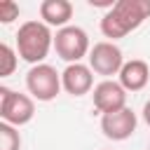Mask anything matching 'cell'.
<instances>
[{
  "label": "cell",
  "instance_id": "cell-1",
  "mask_svg": "<svg viewBox=\"0 0 150 150\" xmlns=\"http://www.w3.org/2000/svg\"><path fill=\"white\" fill-rule=\"evenodd\" d=\"M150 16V0H117L112 9H108L101 19V33L115 42L127 38Z\"/></svg>",
  "mask_w": 150,
  "mask_h": 150
},
{
  "label": "cell",
  "instance_id": "cell-2",
  "mask_svg": "<svg viewBox=\"0 0 150 150\" xmlns=\"http://www.w3.org/2000/svg\"><path fill=\"white\" fill-rule=\"evenodd\" d=\"M54 47V35L52 28L42 21H23L16 30V54L30 63H45L49 49Z\"/></svg>",
  "mask_w": 150,
  "mask_h": 150
},
{
  "label": "cell",
  "instance_id": "cell-3",
  "mask_svg": "<svg viewBox=\"0 0 150 150\" xmlns=\"http://www.w3.org/2000/svg\"><path fill=\"white\" fill-rule=\"evenodd\" d=\"M35 115V98L21 91H14L9 87H0V117L2 122L12 127H23L33 120Z\"/></svg>",
  "mask_w": 150,
  "mask_h": 150
},
{
  "label": "cell",
  "instance_id": "cell-4",
  "mask_svg": "<svg viewBox=\"0 0 150 150\" xmlns=\"http://www.w3.org/2000/svg\"><path fill=\"white\" fill-rule=\"evenodd\" d=\"M54 49H56V56L63 59L68 66L70 63H82V59L89 56V52H91L89 35L80 26H66V28L56 30Z\"/></svg>",
  "mask_w": 150,
  "mask_h": 150
},
{
  "label": "cell",
  "instance_id": "cell-5",
  "mask_svg": "<svg viewBox=\"0 0 150 150\" xmlns=\"http://www.w3.org/2000/svg\"><path fill=\"white\" fill-rule=\"evenodd\" d=\"M26 89L33 98L47 103V101H54L59 96V91L63 89L61 84V73L49 66V63H38V66H30V70L26 73Z\"/></svg>",
  "mask_w": 150,
  "mask_h": 150
},
{
  "label": "cell",
  "instance_id": "cell-6",
  "mask_svg": "<svg viewBox=\"0 0 150 150\" xmlns=\"http://www.w3.org/2000/svg\"><path fill=\"white\" fill-rule=\"evenodd\" d=\"M89 68L96 73V75H103L105 80L110 75H120L122 66H124V56H122V49L110 42V40H103V42H96L89 52Z\"/></svg>",
  "mask_w": 150,
  "mask_h": 150
},
{
  "label": "cell",
  "instance_id": "cell-7",
  "mask_svg": "<svg viewBox=\"0 0 150 150\" xmlns=\"http://www.w3.org/2000/svg\"><path fill=\"white\" fill-rule=\"evenodd\" d=\"M136 127H138V117H136V112L129 105L117 110V112L101 115V131L110 141H127V138H131Z\"/></svg>",
  "mask_w": 150,
  "mask_h": 150
},
{
  "label": "cell",
  "instance_id": "cell-8",
  "mask_svg": "<svg viewBox=\"0 0 150 150\" xmlns=\"http://www.w3.org/2000/svg\"><path fill=\"white\" fill-rule=\"evenodd\" d=\"M94 96V108L101 112V115H108V112H117L122 108H127V89L115 82V80H103L94 87L91 91Z\"/></svg>",
  "mask_w": 150,
  "mask_h": 150
},
{
  "label": "cell",
  "instance_id": "cell-9",
  "mask_svg": "<svg viewBox=\"0 0 150 150\" xmlns=\"http://www.w3.org/2000/svg\"><path fill=\"white\" fill-rule=\"evenodd\" d=\"M61 84L70 96H84L94 91V70L84 63H70L61 73Z\"/></svg>",
  "mask_w": 150,
  "mask_h": 150
},
{
  "label": "cell",
  "instance_id": "cell-10",
  "mask_svg": "<svg viewBox=\"0 0 150 150\" xmlns=\"http://www.w3.org/2000/svg\"><path fill=\"white\" fill-rule=\"evenodd\" d=\"M120 84L127 89V91H141L145 89V84L150 82V66L143 61V59H131V61H124L122 70H120Z\"/></svg>",
  "mask_w": 150,
  "mask_h": 150
},
{
  "label": "cell",
  "instance_id": "cell-11",
  "mask_svg": "<svg viewBox=\"0 0 150 150\" xmlns=\"http://www.w3.org/2000/svg\"><path fill=\"white\" fill-rule=\"evenodd\" d=\"M40 19L49 28L56 26L59 30L70 26L68 21L73 19V2L68 0H42L40 2Z\"/></svg>",
  "mask_w": 150,
  "mask_h": 150
},
{
  "label": "cell",
  "instance_id": "cell-12",
  "mask_svg": "<svg viewBox=\"0 0 150 150\" xmlns=\"http://www.w3.org/2000/svg\"><path fill=\"white\" fill-rule=\"evenodd\" d=\"M0 150H21V134L7 122H0Z\"/></svg>",
  "mask_w": 150,
  "mask_h": 150
},
{
  "label": "cell",
  "instance_id": "cell-13",
  "mask_svg": "<svg viewBox=\"0 0 150 150\" xmlns=\"http://www.w3.org/2000/svg\"><path fill=\"white\" fill-rule=\"evenodd\" d=\"M16 63H19V54L7 42H2L0 45V77H9L16 70Z\"/></svg>",
  "mask_w": 150,
  "mask_h": 150
},
{
  "label": "cell",
  "instance_id": "cell-14",
  "mask_svg": "<svg viewBox=\"0 0 150 150\" xmlns=\"http://www.w3.org/2000/svg\"><path fill=\"white\" fill-rule=\"evenodd\" d=\"M19 19V5L14 0H0V23H12Z\"/></svg>",
  "mask_w": 150,
  "mask_h": 150
},
{
  "label": "cell",
  "instance_id": "cell-15",
  "mask_svg": "<svg viewBox=\"0 0 150 150\" xmlns=\"http://www.w3.org/2000/svg\"><path fill=\"white\" fill-rule=\"evenodd\" d=\"M89 5H91V7H105V9H112V7H115L112 0H89Z\"/></svg>",
  "mask_w": 150,
  "mask_h": 150
},
{
  "label": "cell",
  "instance_id": "cell-16",
  "mask_svg": "<svg viewBox=\"0 0 150 150\" xmlns=\"http://www.w3.org/2000/svg\"><path fill=\"white\" fill-rule=\"evenodd\" d=\"M143 122H145V124L150 127V98H148V101L143 103Z\"/></svg>",
  "mask_w": 150,
  "mask_h": 150
}]
</instances>
